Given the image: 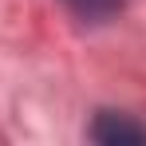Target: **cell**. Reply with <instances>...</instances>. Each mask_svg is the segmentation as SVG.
<instances>
[{
    "mask_svg": "<svg viewBox=\"0 0 146 146\" xmlns=\"http://www.w3.org/2000/svg\"><path fill=\"white\" fill-rule=\"evenodd\" d=\"M63 8L79 20H87V24H103V20L119 16L126 8V0H63Z\"/></svg>",
    "mask_w": 146,
    "mask_h": 146,
    "instance_id": "obj_2",
    "label": "cell"
},
{
    "mask_svg": "<svg viewBox=\"0 0 146 146\" xmlns=\"http://www.w3.org/2000/svg\"><path fill=\"white\" fill-rule=\"evenodd\" d=\"M91 138L103 146H142L146 142V122L119 115V111H99L91 122Z\"/></svg>",
    "mask_w": 146,
    "mask_h": 146,
    "instance_id": "obj_1",
    "label": "cell"
}]
</instances>
